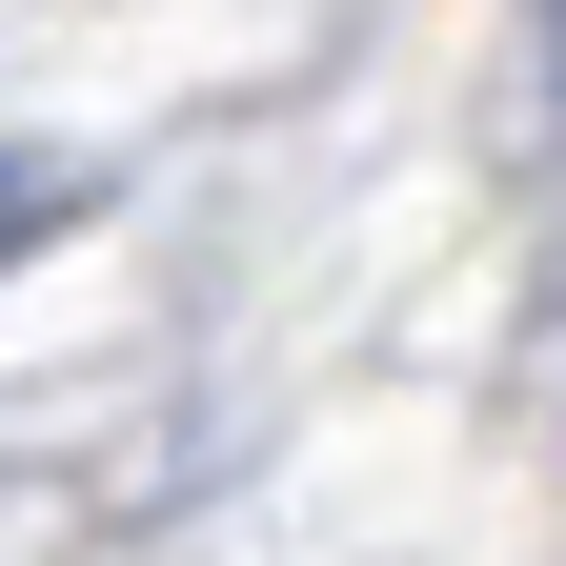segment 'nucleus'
<instances>
[{
	"mask_svg": "<svg viewBox=\"0 0 566 566\" xmlns=\"http://www.w3.org/2000/svg\"><path fill=\"white\" fill-rule=\"evenodd\" d=\"M41 243V163H0V263H21Z\"/></svg>",
	"mask_w": 566,
	"mask_h": 566,
	"instance_id": "obj_1",
	"label": "nucleus"
}]
</instances>
